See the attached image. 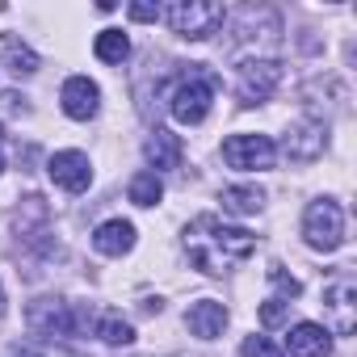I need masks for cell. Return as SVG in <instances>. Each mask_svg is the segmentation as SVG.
<instances>
[{
	"label": "cell",
	"instance_id": "8992f818",
	"mask_svg": "<svg viewBox=\"0 0 357 357\" xmlns=\"http://www.w3.org/2000/svg\"><path fill=\"white\" fill-rule=\"evenodd\" d=\"M26 324L38 336H72V332H80L89 324V315L72 311V303H63V298H38V303H30Z\"/></svg>",
	"mask_w": 357,
	"mask_h": 357
},
{
	"label": "cell",
	"instance_id": "d4e9b609",
	"mask_svg": "<svg viewBox=\"0 0 357 357\" xmlns=\"http://www.w3.org/2000/svg\"><path fill=\"white\" fill-rule=\"evenodd\" d=\"M126 13H130L135 22H155V17H160V9H155V5H130Z\"/></svg>",
	"mask_w": 357,
	"mask_h": 357
},
{
	"label": "cell",
	"instance_id": "6da1fadb",
	"mask_svg": "<svg viewBox=\"0 0 357 357\" xmlns=\"http://www.w3.org/2000/svg\"><path fill=\"white\" fill-rule=\"evenodd\" d=\"M257 252V236L223 223L219 215H198L185 227V257L202 273H227Z\"/></svg>",
	"mask_w": 357,
	"mask_h": 357
},
{
	"label": "cell",
	"instance_id": "9c48e42d",
	"mask_svg": "<svg viewBox=\"0 0 357 357\" xmlns=\"http://www.w3.org/2000/svg\"><path fill=\"white\" fill-rule=\"evenodd\" d=\"M47 172H51V181L59 190H68V194H84L93 185V168H89L84 151H55L51 164H47Z\"/></svg>",
	"mask_w": 357,
	"mask_h": 357
},
{
	"label": "cell",
	"instance_id": "3957f363",
	"mask_svg": "<svg viewBox=\"0 0 357 357\" xmlns=\"http://www.w3.org/2000/svg\"><path fill=\"white\" fill-rule=\"evenodd\" d=\"M160 17L172 26V34H181L190 43H202L223 26L227 13H223V5H211V0H176V5L160 9Z\"/></svg>",
	"mask_w": 357,
	"mask_h": 357
},
{
	"label": "cell",
	"instance_id": "4fadbf2b",
	"mask_svg": "<svg viewBox=\"0 0 357 357\" xmlns=\"http://www.w3.org/2000/svg\"><path fill=\"white\" fill-rule=\"evenodd\" d=\"M286 349H290L294 357H328V353H332V336H328L319 324L303 319V324H294V328H290Z\"/></svg>",
	"mask_w": 357,
	"mask_h": 357
},
{
	"label": "cell",
	"instance_id": "8fae6325",
	"mask_svg": "<svg viewBox=\"0 0 357 357\" xmlns=\"http://www.w3.org/2000/svg\"><path fill=\"white\" fill-rule=\"evenodd\" d=\"M324 143H328L324 122H298V126H290V135H286V155L298 160V164H311V160L324 151Z\"/></svg>",
	"mask_w": 357,
	"mask_h": 357
},
{
	"label": "cell",
	"instance_id": "44dd1931",
	"mask_svg": "<svg viewBox=\"0 0 357 357\" xmlns=\"http://www.w3.org/2000/svg\"><path fill=\"white\" fill-rule=\"evenodd\" d=\"M240 357H286V349L273 344L269 336H248V340L240 344Z\"/></svg>",
	"mask_w": 357,
	"mask_h": 357
},
{
	"label": "cell",
	"instance_id": "e0dca14e",
	"mask_svg": "<svg viewBox=\"0 0 357 357\" xmlns=\"http://www.w3.org/2000/svg\"><path fill=\"white\" fill-rule=\"evenodd\" d=\"M261 206H265V194L257 185H231V190H223V211L227 215H257Z\"/></svg>",
	"mask_w": 357,
	"mask_h": 357
},
{
	"label": "cell",
	"instance_id": "7a4b0ae2",
	"mask_svg": "<svg viewBox=\"0 0 357 357\" xmlns=\"http://www.w3.org/2000/svg\"><path fill=\"white\" fill-rule=\"evenodd\" d=\"M215 84H219V80H215L202 63H190V72L176 80V89H172V97H168L172 118L181 122V126H198V122H206L211 101H215Z\"/></svg>",
	"mask_w": 357,
	"mask_h": 357
},
{
	"label": "cell",
	"instance_id": "52a82bcc",
	"mask_svg": "<svg viewBox=\"0 0 357 357\" xmlns=\"http://www.w3.org/2000/svg\"><path fill=\"white\" fill-rule=\"evenodd\" d=\"M324 315L336 328V336H353V328H357V282H353V273H340L324 286Z\"/></svg>",
	"mask_w": 357,
	"mask_h": 357
},
{
	"label": "cell",
	"instance_id": "5b68a950",
	"mask_svg": "<svg viewBox=\"0 0 357 357\" xmlns=\"http://www.w3.org/2000/svg\"><path fill=\"white\" fill-rule=\"evenodd\" d=\"M278 80H282V63L278 59H244L236 68V97H240V105L269 101L273 89H278Z\"/></svg>",
	"mask_w": 357,
	"mask_h": 357
},
{
	"label": "cell",
	"instance_id": "484cf974",
	"mask_svg": "<svg viewBox=\"0 0 357 357\" xmlns=\"http://www.w3.org/2000/svg\"><path fill=\"white\" fill-rule=\"evenodd\" d=\"M0 143H5V126H0ZM0 168H5V151H0Z\"/></svg>",
	"mask_w": 357,
	"mask_h": 357
},
{
	"label": "cell",
	"instance_id": "277c9868",
	"mask_svg": "<svg viewBox=\"0 0 357 357\" xmlns=\"http://www.w3.org/2000/svg\"><path fill=\"white\" fill-rule=\"evenodd\" d=\"M303 236H307V244L315 252H336L344 244V211H340V202H332V198L311 202L307 215H303Z\"/></svg>",
	"mask_w": 357,
	"mask_h": 357
},
{
	"label": "cell",
	"instance_id": "603a6c76",
	"mask_svg": "<svg viewBox=\"0 0 357 357\" xmlns=\"http://www.w3.org/2000/svg\"><path fill=\"white\" fill-rule=\"evenodd\" d=\"M269 282H273V286H278V290H282V294H286V303H290V298H298V294H303V282H298V278H294V273H286V269H282V265H269Z\"/></svg>",
	"mask_w": 357,
	"mask_h": 357
},
{
	"label": "cell",
	"instance_id": "cb8c5ba5",
	"mask_svg": "<svg viewBox=\"0 0 357 357\" xmlns=\"http://www.w3.org/2000/svg\"><path fill=\"white\" fill-rule=\"evenodd\" d=\"M286 319H290V303H286V298H273V303L261 307V324H265V328H278V324H286Z\"/></svg>",
	"mask_w": 357,
	"mask_h": 357
},
{
	"label": "cell",
	"instance_id": "5bb4252c",
	"mask_svg": "<svg viewBox=\"0 0 357 357\" xmlns=\"http://www.w3.org/2000/svg\"><path fill=\"white\" fill-rule=\"evenodd\" d=\"M143 151H147V164H151L155 172L181 168V139H176L172 130H164V126H155V130H151V139L143 143Z\"/></svg>",
	"mask_w": 357,
	"mask_h": 357
},
{
	"label": "cell",
	"instance_id": "ffe728a7",
	"mask_svg": "<svg viewBox=\"0 0 357 357\" xmlns=\"http://www.w3.org/2000/svg\"><path fill=\"white\" fill-rule=\"evenodd\" d=\"M97 336H101L105 344H130V340H135V328H130L118 311H105V315L97 319Z\"/></svg>",
	"mask_w": 357,
	"mask_h": 357
},
{
	"label": "cell",
	"instance_id": "9a60e30c",
	"mask_svg": "<svg viewBox=\"0 0 357 357\" xmlns=\"http://www.w3.org/2000/svg\"><path fill=\"white\" fill-rule=\"evenodd\" d=\"M93 248H97L101 257H122V252H130V248H135V223H126V219L101 223V227L93 231Z\"/></svg>",
	"mask_w": 357,
	"mask_h": 357
},
{
	"label": "cell",
	"instance_id": "d6986e66",
	"mask_svg": "<svg viewBox=\"0 0 357 357\" xmlns=\"http://www.w3.org/2000/svg\"><path fill=\"white\" fill-rule=\"evenodd\" d=\"M160 194H164V185H160L155 172H135V176H130V202H135V206H155Z\"/></svg>",
	"mask_w": 357,
	"mask_h": 357
},
{
	"label": "cell",
	"instance_id": "ba28073f",
	"mask_svg": "<svg viewBox=\"0 0 357 357\" xmlns=\"http://www.w3.org/2000/svg\"><path fill=\"white\" fill-rule=\"evenodd\" d=\"M223 160L240 172H265V168H273L278 147L269 135H231L223 143Z\"/></svg>",
	"mask_w": 357,
	"mask_h": 357
},
{
	"label": "cell",
	"instance_id": "7c38bea8",
	"mask_svg": "<svg viewBox=\"0 0 357 357\" xmlns=\"http://www.w3.org/2000/svg\"><path fill=\"white\" fill-rule=\"evenodd\" d=\"M185 324H190L194 336L215 340V336H223V328H227V307L215 303V298H202V303H194V307L185 311Z\"/></svg>",
	"mask_w": 357,
	"mask_h": 357
},
{
	"label": "cell",
	"instance_id": "7402d4cb",
	"mask_svg": "<svg viewBox=\"0 0 357 357\" xmlns=\"http://www.w3.org/2000/svg\"><path fill=\"white\" fill-rule=\"evenodd\" d=\"M13 223H17L22 236L30 231V223H47V202H43V198H26V211H17Z\"/></svg>",
	"mask_w": 357,
	"mask_h": 357
},
{
	"label": "cell",
	"instance_id": "30bf717a",
	"mask_svg": "<svg viewBox=\"0 0 357 357\" xmlns=\"http://www.w3.org/2000/svg\"><path fill=\"white\" fill-rule=\"evenodd\" d=\"M59 101H63V114H68V118L89 122V118L97 114V105H101V89H97L89 76H72V80H63Z\"/></svg>",
	"mask_w": 357,
	"mask_h": 357
},
{
	"label": "cell",
	"instance_id": "2e32d148",
	"mask_svg": "<svg viewBox=\"0 0 357 357\" xmlns=\"http://www.w3.org/2000/svg\"><path fill=\"white\" fill-rule=\"evenodd\" d=\"M0 51H5V63H9V72H13L17 80L38 72V55H34L26 43H17L13 34H0Z\"/></svg>",
	"mask_w": 357,
	"mask_h": 357
},
{
	"label": "cell",
	"instance_id": "4316f807",
	"mask_svg": "<svg viewBox=\"0 0 357 357\" xmlns=\"http://www.w3.org/2000/svg\"><path fill=\"white\" fill-rule=\"evenodd\" d=\"M0 315H5V286H0Z\"/></svg>",
	"mask_w": 357,
	"mask_h": 357
},
{
	"label": "cell",
	"instance_id": "ac0fdd59",
	"mask_svg": "<svg viewBox=\"0 0 357 357\" xmlns=\"http://www.w3.org/2000/svg\"><path fill=\"white\" fill-rule=\"evenodd\" d=\"M93 51H97L101 63H122V59L130 55V38H126L122 30H101L97 43H93Z\"/></svg>",
	"mask_w": 357,
	"mask_h": 357
}]
</instances>
